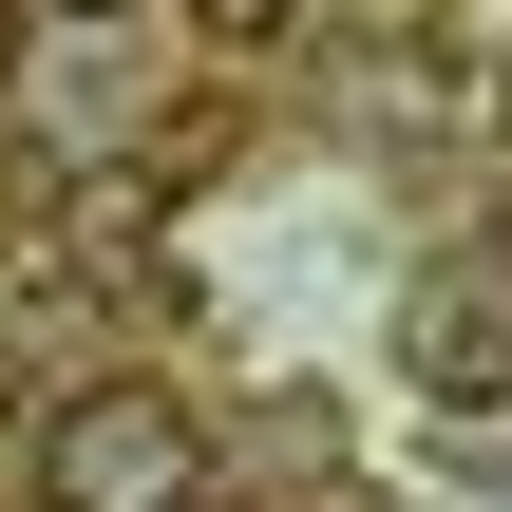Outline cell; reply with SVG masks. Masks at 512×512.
<instances>
[{"mask_svg": "<svg viewBox=\"0 0 512 512\" xmlns=\"http://www.w3.org/2000/svg\"><path fill=\"white\" fill-rule=\"evenodd\" d=\"M38 512H209V418L171 380H76L38 418Z\"/></svg>", "mask_w": 512, "mask_h": 512, "instance_id": "1", "label": "cell"}, {"mask_svg": "<svg viewBox=\"0 0 512 512\" xmlns=\"http://www.w3.org/2000/svg\"><path fill=\"white\" fill-rule=\"evenodd\" d=\"M399 380L437 418H512V285H418L399 304Z\"/></svg>", "mask_w": 512, "mask_h": 512, "instance_id": "2", "label": "cell"}, {"mask_svg": "<svg viewBox=\"0 0 512 512\" xmlns=\"http://www.w3.org/2000/svg\"><path fill=\"white\" fill-rule=\"evenodd\" d=\"M190 19H209L228 57H285V38H304V0H190Z\"/></svg>", "mask_w": 512, "mask_h": 512, "instance_id": "3", "label": "cell"}, {"mask_svg": "<svg viewBox=\"0 0 512 512\" xmlns=\"http://www.w3.org/2000/svg\"><path fill=\"white\" fill-rule=\"evenodd\" d=\"M0 95H19V0H0Z\"/></svg>", "mask_w": 512, "mask_h": 512, "instance_id": "4", "label": "cell"}, {"mask_svg": "<svg viewBox=\"0 0 512 512\" xmlns=\"http://www.w3.org/2000/svg\"><path fill=\"white\" fill-rule=\"evenodd\" d=\"M57 19H133V0H57Z\"/></svg>", "mask_w": 512, "mask_h": 512, "instance_id": "5", "label": "cell"}]
</instances>
